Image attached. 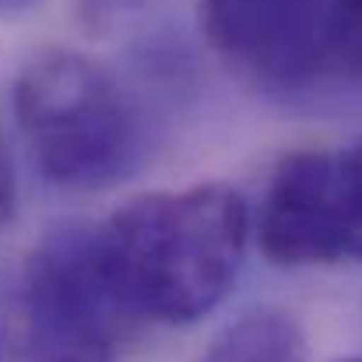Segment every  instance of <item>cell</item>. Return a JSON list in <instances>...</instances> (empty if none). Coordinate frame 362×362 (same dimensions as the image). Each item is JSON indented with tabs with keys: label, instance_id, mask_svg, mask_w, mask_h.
<instances>
[{
	"label": "cell",
	"instance_id": "obj_1",
	"mask_svg": "<svg viewBox=\"0 0 362 362\" xmlns=\"http://www.w3.org/2000/svg\"><path fill=\"white\" fill-rule=\"evenodd\" d=\"M250 208L229 183H194L127 201L95 229V253L127 317L194 324L236 285Z\"/></svg>",
	"mask_w": 362,
	"mask_h": 362
},
{
	"label": "cell",
	"instance_id": "obj_2",
	"mask_svg": "<svg viewBox=\"0 0 362 362\" xmlns=\"http://www.w3.org/2000/svg\"><path fill=\"white\" fill-rule=\"evenodd\" d=\"M14 117L39 173L67 190H103L144 151V120L120 78L78 49H39L14 81Z\"/></svg>",
	"mask_w": 362,
	"mask_h": 362
},
{
	"label": "cell",
	"instance_id": "obj_3",
	"mask_svg": "<svg viewBox=\"0 0 362 362\" xmlns=\"http://www.w3.org/2000/svg\"><path fill=\"white\" fill-rule=\"evenodd\" d=\"M123 320L95 229H60L0 274V362H117Z\"/></svg>",
	"mask_w": 362,
	"mask_h": 362
},
{
	"label": "cell",
	"instance_id": "obj_4",
	"mask_svg": "<svg viewBox=\"0 0 362 362\" xmlns=\"http://www.w3.org/2000/svg\"><path fill=\"white\" fill-rule=\"evenodd\" d=\"M208 46L253 88L310 99L362 81V46L334 0H197Z\"/></svg>",
	"mask_w": 362,
	"mask_h": 362
},
{
	"label": "cell",
	"instance_id": "obj_5",
	"mask_svg": "<svg viewBox=\"0 0 362 362\" xmlns=\"http://www.w3.org/2000/svg\"><path fill=\"white\" fill-rule=\"evenodd\" d=\"M257 243L281 267L362 260V141L285 155L260 197Z\"/></svg>",
	"mask_w": 362,
	"mask_h": 362
},
{
	"label": "cell",
	"instance_id": "obj_6",
	"mask_svg": "<svg viewBox=\"0 0 362 362\" xmlns=\"http://www.w3.org/2000/svg\"><path fill=\"white\" fill-rule=\"evenodd\" d=\"M201 362H306V338L288 313L253 310L233 320Z\"/></svg>",
	"mask_w": 362,
	"mask_h": 362
},
{
	"label": "cell",
	"instance_id": "obj_7",
	"mask_svg": "<svg viewBox=\"0 0 362 362\" xmlns=\"http://www.w3.org/2000/svg\"><path fill=\"white\" fill-rule=\"evenodd\" d=\"M14 215H18V176H14V162L0 130V229L11 226Z\"/></svg>",
	"mask_w": 362,
	"mask_h": 362
},
{
	"label": "cell",
	"instance_id": "obj_8",
	"mask_svg": "<svg viewBox=\"0 0 362 362\" xmlns=\"http://www.w3.org/2000/svg\"><path fill=\"white\" fill-rule=\"evenodd\" d=\"M334 4H338V11H341L349 32L356 35V42L362 46V0H334Z\"/></svg>",
	"mask_w": 362,
	"mask_h": 362
},
{
	"label": "cell",
	"instance_id": "obj_9",
	"mask_svg": "<svg viewBox=\"0 0 362 362\" xmlns=\"http://www.w3.org/2000/svg\"><path fill=\"white\" fill-rule=\"evenodd\" d=\"M21 4H28V0H0V11H14V7H21Z\"/></svg>",
	"mask_w": 362,
	"mask_h": 362
},
{
	"label": "cell",
	"instance_id": "obj_10",
	"mask_svg": "<svg viewBox=\"0 0 362 362\" xmlns=\"http://www.w3.org/2000/svg\"><path fill=\"white\" fill-rule=\"evenodd\" d=\"M110 4H134V0H110Z\"/></svg>",
	"mask_w": 362,
	"mask_h": 362
},
{
	"label": "cell",
	"instance_id": "obj_11",
	"mask_svg": "<svg viewBox=\"0 0 362 362\" xmlns=\"http://www.w3.org/2000/svg\"><path fill=\"white\" fill-rule=\"evenodd\" d=\"M338 362H362V359H338Z\"/></svg>",
	"mask_w": 362,
	"mask_h": 362
}]
</instances>
